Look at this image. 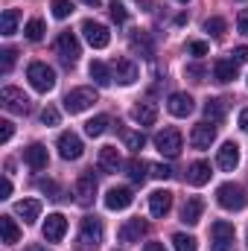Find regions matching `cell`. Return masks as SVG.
<instances>
[{"instance_id": "29", "label": "cell", "mask_w": 248, "mask_h": 251, "mask_svg": "<svg viewBox=\"0 0 248 251\" xmlns=\"http://www.w3.org/2000/svg\"><path fill=\"white\" fill-rule=\"evenodd\" d=\"M149 170H152V167H149L146 161H140V158H131V161L125 164V176H128L134 184H143L146 176H149Z\"/></svg>"}, {"instance_id": "9", "label": "cell", "mask_w": 248, "mask_h": 251, "mask_svg": "<svg viewBox=\"0 0 248 251\" xmlns=\"http://www.w3.org/2000/svg\"><path fill=\"white\" fill-rule=\"evenodd\" d=\"M82 152H85L82 137L76 131H62V137H59V155H62L64 161H79Z\"/></svg>"}, {"instance_id": "26", "label": "cell", "mask_w": 248, "mask_h": 251, "mask_svg": "<svg viewBox=\"0 0 248 251\" xmlns=\"http://www.w3.org/2000/svg\"><path fill=\"white\" fill-rule=\"evenodd\" d=\"M237 73H240V64L234 62V59H219V62L213 64V76H216V82H234Z\"/></svg>"}, {"instance_id": "7", "label": "cell", "mask_w": 248, "mask_h": 251, "mask_svg": "<svg viewBox=\"0 0 248 251\" xmlns=\"http://www.w3.org/2000/svg\"><path fill=\"white\" fill-rule=\"evenodd\" d=\"M56 53H59V59H62L67 67H73V64L79 62V56H82L79 38H76L73 32H62V35L56 38Z\"/></svg>"}, {"instance_id": "18", "label": "cell", "mask_w": 248, "mask_h": 251, "mask_svg": "<svg viewBox=\"0 0 248 251\" xmlns=\"http://www.w3.org/2000/svg\"><path fill=\"white\" fill-rule=\"evenodd\" d=\"M97 164H99V170L102 173H117L120 167H123V158H120V149L117 146H102L99 149V158H97Z\"/></svg>"}, {"instance_id": "37", "label": "cell", "mask_w": 248, "mask_h": 251, "mask_svg": "<svg viewBox=\"0 0 248 251\" xmlns=\"http://www.w3.org/2000/svg\"><path fill=\"white\" fill-rule=\"evenodd\" d=\"M50 9H53V18H59V21H64V18L73 15V3H70V0H53Z\"/></svg>"}, {"instance_id": "23", "label": "cell", "mask_w": 248, "mask_h": 251, "mask_svg": "<svg viewBox=\"0 0 248 251\" xmlns=\"http://www.w3.org/2000/svg\"><path fill=\"white\" fill-rule=\"evenodd\" d=\"M201 213H204V201L198 196H190L181 207V222L184 225H198L201 222Z\"/></svg>"}, {"instance_id": "28", "label": "cell", "mask_w": 248, "mask_h": 251, "mask_svg": "<svg viewBox=\"0 0 248 251\" xmlns=\"http://www.w3.org/2000/svg\"><path fill=\"white\" fill-rule=\"evenodd\" d=\"M88 73H91V79H94L99 88H108V85L114 82V73H111V67H108L105 62H91Z\"/></svg>"}, {"instance_id": "25", "label": "cell", "mask_w": 248, "mask_h": 251, "mask_svg": "<svg viewBox=\"0 0 248 251\" xmlns=\"http://www.w3.org/2000/svg\"><path fill=\"white\" fill-rule=\"evenodd\" d=\"M187 181H190L193 187L207 184V181H210V164H207V161H193L190 170H187Z\"/></svg>"}, {"instance_id": "12", "label": "cell", "mask_w": 248, "mask_h": 251, "mask_svg": "<svg viewBox=\"0 0 248 251\" xmlns=\"http://www.w3.org/2000/svg\"><path fill=\"white\" fill-rule=\"evenodd\" d=\"M213 140H216V126L210 123V120L193 126V131H190V143H193V149H210Z\"/></svg>"}, {"instance_id": "55", "label": "cell", "mask_w": 248, "mask_h": 251, "mask_svg": "<svg viewBox=\"0 0 248 251\" xmlns=\"http://www.w3.org/2000/svg\"><path fill=\"white\" fill-rule=\"evenodd\" d=\"M178 3H187V0H178Z\"/></svg>"}, {"instance_id": "42", "label": "cell", "mask_w": 248, "mask_h": 251, "mask_svg": "<svg viewBox=\"0 0 248 251\" xmlns=\"http://www.w3.org/2000/svg\"><path fill=\"white\" fill-rule=\"evenodd\" d=\"M41 123L44 126H59V111H56L53 105H47V108L41 111Z\"/></svg>"}, {"instance_id": "24", "label": "cell", "mask_w": 248, "mask_h": 251, "mask_svg": "<svg viewBox=\"0 0 248 251\" xmlns=\"http://www.w3.org/2000/svg\"><path fill=\"white\" fill-rule=\"evenodd\" d=\"M131 120L140 126H152L158 120V105L155 102H149V100H143V102H137L134 108H131Z\"/></svg>"}, {"instance_id": "27", "label": "cell", "mask_w": 248, "mask_h": 251, "mask_svg": "<svg viewBox=\"0 0 248 251\" xmlns=\"http://www.w3.org/2000/svg\"><path fill=\"white\" fill-rule=\"evenodd\" d=\"M225 114H228V100H225V97H213V100L204 102V117H207L210 123H219Z\"/></svg>"}, {"instance_id": "21", "label": "cell", "mask_w": 248, "mask_h": 251, "mask_svg": "<svg viewBox=\"0 0 248 251\" xmlns=\"http://www.w3.org/2000/svg\"><path fill=\"white\" fill-rule=\"evenodd\" d=\"M167 108H170V114L173 117H190L193 114V108H196V102H193V97L190 94H173L170 97V102H167Z\"/></svg>"}, {"instance_id": "32", "label": "cell", "mask_w": 248, "mask_h": 251, "mask_svg": "<svg viewBox=\"0 0 248 251\" xmlns=\"http://www.w3.org/2000/svg\"><path fill=\"white\" fill-rule=\"evenodd\" d=\"M120 137H123V143L131 149V152H140V149L146 146V134H143V131H134V128H120Z\"/></svg>"}, {"instance_id": "33", "label": "cell", "mask_w": 248, "mask_h": 251, "mask_svg": "<svg viewBox=\"0 0 248 251\" xmlns=\"http://www.w3.org/2000/svg\"><path fill=\"white\" fill-rule=\"evenodd\" d=\"M18 21H21L18 9H6V12L0 15V32H3V35H15V32H18Z\"/></svg>"}, {"instance_id": "16", "label": "cell", "mask_w": 248, "mask_h": 251, "mask_svg": "<svg viewBox=\"0 0 248 251\" xmlns=\"http://www.w3.org/2000/svg\"><path fill=\"white\" fill-rule=\"evenodd\" d=\"M24 161H26V167L29 170H47V164H50V155H47V146H41V143H32V146H26L24 149Z\"/></svg>"}, {"instance_id": "51", "label": "cell", "mask_w": 248, "mask_h": 251, "mask_svg": "<svg viewBox=\"0 0 248 251\" xmlns=\"http://www.w3.org/2000/svg\"><path fill=\"white\" fill-rule=\"evenodd\" d=\"M143 251H167V249H164V243H146Z\"/></svg>"}, {"instance_id": "38", "label": "cell", "mask_w": 248, "mask_h": 251, "mask_svg": "<svg viewBox=\"0 0 248 251\" xmlns=\"http://www.w3.org/2000/svg\"><path fill=\"white\" fill-rule=\"evenodd\" d=\"M210 237H213V240H216V237H234V225L225 222V219H219V222L210 225Z\"/></svg>"}, {"instance_id": "17", "label": "cell", "mask_w": 248, "mask_h": 251, "mask_svg": "<svg viewBox=\"0 0 248 251\" xmlns=\"http://www.w3.org/2000/svg\"><path fill=\"white\" fill-rule=\"evenodd\" d=\"M149 210H152V216L164 219V216L173 210V193H170V190H155V193H149Z\"/></svg>"}, {"instance_id": "1", "label": "cell", "mask_w": 248, "mask_h": 251, "mask_svg": "<svg viewBox=\"0 0 248 251\" xmlns=\"http://www.w3.org/2000/svg\"><path fill=\"white\" fill-rule=\"evenodd\" d=\"M26 79H29V85H32L38 94H47V91L56 88V70H53L50 64H44V62L29 64V67H26Z\"/></svg>"}, {"instance_id": "14", "label": "cell", "mask_w": 248, "mask_h": 251, "mask_svg": "<svg viewBox=\"0 0 248 251\" xmlns=\"http://www.w3.org/2000/svg\"><path fill=\"white\" fill-rule=\"evenodd\" d=\"M216 164H219L225 173H234V170L240 167V146H237L234 140L222 143V146H219V152H216Z\"/></svg>"}, {"instance_id": "50", "label": "cell", "mask_w": 248, "mask_h": 251, "mask_svg": "<svg viewBox=\"0 0 248 251\" xmlns=\"http://www.w3.org/2000/svg\"><path fill=\"white\" fill-rule=\"evenodd\" d=\"M38 190H44V193H50V196H56V184H53V181H38Z\"/></svg>"}, {"instance_id": "31", "label": "cell", "mask_w": 248, "mask_h": 251, "mask_svg": "<svg viewBox=\"0 0 248 251\" xmlns=\"http://www.w3.org/2000/svg\"><path fill=\"white\" fill-rule=\"evenodd\" d=\"M108 126H111V117H108V114H97L94 120L85 123V134H88V137H99V134L108 131Z\"/></svg>"}, {"instance_id": "3", "label": "cell", "mask_w": 248, "mask_h": 251, "mask_svg": "<svg viewBox=\"0 0 248 251\" xmlns=\"http://www.w3.org/2000/svg\"><path fill=\"white\" fill-rule=\"evenodd\" d=\"M94 102H99V97H97L94 88H73V91L64 97V111H67V114H82V111H88Z\"/></svg>"}, {"instance_id": "10", "label": "cell", "mask_w": 248, "mask_h": 251, "mask_svg": "<svg viewBox=\"0 0 248 251\" xmlns=\"http://www.w3.org/2000/svg\"><path fill=\"white\" fill-rule=\"evenodd\" d=\"M73 196H76V204H82V207H91V204H94V199H97V178H94L91 173H85V176L76 181Z\"/></svg>"}, {"instance_id": "6", "label": "cell", "mask_w": 248, "mask_h": 251, "mask_svg": "<svg viewBox=\"0 0 248 251\" xmlns=\"http://www.w3.org/2000/svg\"><path fill=\"white\" fill-rule=\"evenodd\" d=\"M155 149L164 155V158H178L181 152V131L178 128H164L155 134Z\"/></svg>"}, {"instance_id": "47", "label": "cell", "mask_w": 248, "mask_h": 251, "mask_svg": "<svg viewBox=\"0 0 248 251\" xmlns=\"http://www.w3.org/2000/svg\"><path fill=\"white\" fill-rule=\"evenodd\" d=\"M237 29H240L243 35H248V9H243V12L237 15Z\"/></svg>"}, {"instance_id": "13", "label": "cell", "mask_w": 248, "mask_h": 251, "mask_svg": "<svg viewBox=\"0 0 248 251\" xmlns=\"http://www.w3.org/2000/svg\"><path fill=\"white\" fill-rule=\"evenodd\" d=\"M128 47H131V53H140L143 59H152L155 56V41H152V35L146 29H134L128 35Z\"/></svg>"}, {"instance_id": "8", "label": "cell", "mask_w": 248, "mask_h": 251, "mask_svg": "<svg viewBox=\"0 0 248 251\" xmlns=\"http://www.w3.org/2000/svg\"><path fill=\"white\" fill-rule=\"evenodd\" d=\"M82 32H85V41H88L94 50H102V47H108V41H111L108 26H102L99 21H85V24H82Z\"/></svg>"}, {"instance_id": "22", "label": "cell", "mask_w": 248, "mask_h": 251, "mask_svg": "<svg viewBox=\"0 0 248 251\" xmlns=\"http://www.w3.org/2000/svg\"><path fill=\"white\" fill-rule=\"evenodd\" d=\"M15 213L24 219V225H32L41 216V201L38 199H21V201H15Z\"/></svg>"}, {"instance_id": "30", "label": "cell", "mask_w": 248, "mask_h": 251, "mask_svg": "<svg viewBox=\"0 0 248 251\" xmlns=\"http://www.w3.org/2000/svg\"><path fill=\"white\" fill-rule=\"evenodd\" d=\"M0 234H3V243L6 246H15L21 240V228L12 216H0Z\"/></svg>"}, {"instance_id": "15", "label": "cell", "mask_w": 248, "mask_h": 251, "mask_svg": "<svg viewBox=\"0 0 248 251\" xmlns=\"http://www.w3.org/2000/svg\"><path fill=\"white\" fill-rule=\"evenodd\" d=\"M146 231H149V222L146 219H125L123 228H120V243H140V237H146Z\"/></svg>"}, {"instance_id": "44", "label": "cell", "mask_w": 248, "mask_h": 251, "mask_svg": "<svg viewBox=\"0 0 248 251\" xmlns=\"http://www.w3.org/2000/svg\"><path fill=\"white\" fill-rule=\"evenodd\" d=\"M152 176L161 178V181H167V178H173V167H167V164H155V167H152Z\"/></svg>"}, {"instance_id": "11", "label": "cell", "mask_w": 248, "mask_h": 251, "mask_svg": "<svg viewBox=\"0 0 248 251\" xmlns=\"http://www.w3.org/2000/svg\"><path fill=\"white\" fill-rule=\"evenodd\" d=\"M41 234H44L47 243H62L64 234H67V219H64L62 213H50L44 219V225H41Z\"/></svg>"}, {"instance_id": "48", "label": "cell", "mask_w": 248, "mask_h": 251, "mask_svg": "<svg viewBox=\"0 0 248 251\" xmlns=\"http://www.w3.org/2000/svg\"><path fill=\"white\" fill-rule=\"evenodd\" d=\"M231 56H234V62H237V64H246L248 62V47H237Z\"/></svg>"}, {"instance_id": "49", "label": "cell", "mask_w": 248, "mask_h": 251, "mask_svg": "<svg viewBox=\"0 0 248 251\" xmlns=\"http://www.w3.org/2000/svg\"><path fill=\"white\" fill-rule=\"evenodd\" d=\"M12 196V181H9V176L3 178V187H0V199H9Z\"/></svg>"}, {"instance_id": "54", "label": "cell", "mask_w": 248, "mask_h": 251, "mask_svg": "<svg viewBox=\"0 0 248 251\" xmlns=\"http://www.w3.org/2000/svg\"><path fill=\"white\" fill-rule=\"evenodd\" d=\"M26 251H44V249H41V246H29Z\"/></svg>"}, {"instance_id": "36", "label": "cell", "mask_w": 248, "mask_h": 251, "mask_svg": "<svg viewBox=\"0 0 248 251\" xmlns=\"http://www.w3.org/2000/svg\"><path fill=\"white\" fill-rule=\"evenodd\" d=\"M225 29H228V24H225L222 18H207V21H204V32H210L213 38H222Z\"/></svg>"}, {"instance_id": "45", "label": "cell", "mask_w": 248, "mask_h": 251, "mask_svg": "<svg viewBox=\"0 0 248 251\" xmlns=\"http://www.w3.org/2000/svg\"><path fill=\"white\" fill-rule=\"evenodd\" d=\"M12 131H15V126L9 123V120H0V143H9L12 140Z\"/></svg>"}, {"instance_id": "19", "label": "cell", "mask_w": 248, "mask_h": 251, "mask_svg": "<svg viewBox=\"0 0 248 251\" xmlns=\"http://www.w3.org/2000/svg\"><path fill=\"white\" fill-rule=\"evenodd\" d=\"M111 73H114V79L120 85H131L137 79V64L131 62V59H114L111 62Z\"/></svg>"}, {"instance_id": "53", "label": "cell", "mask_w": 248, "mask_h": 251, "mask_svg": "<svg viewBox=\"0 0 248 251\" xmlns=\"http://www.w3.org/2000/svg\"><path fill=\"white\" fill-rule=\"evenodd\" d=\"M88 6H102V0H85Z\"/></svg>"}, {"instance_id": "35", "label": "cell", "mask_w": 248, "mask_h": 251, "mask_svg": "<svg viewBox=\"0 0 248 251\" xmlns=\"http://www.w3.org/2000/svg\"><path fill=\"white\" fill-rule=\"evenodd\" d=\"M173 249L175 251H198V243H196V237H190V234H175V237H173Z\"/></svg>"}, {"instance_id": "4", "label": "cell", "mask_w": 248, "mask_h": 251, "mask_svg": "<svg viewBox=\"0 0 248 251\" xmlns=\"http://www.w3.org/2000/svg\"><path fill=\"white\" fill-rule=\"evenodd\" d=\"M216 201H219V207H225V210H243L248 204V196L246 190L240 187V184H219L216 187Z\"/></svg>"}, {"instance_id": "46", "label": "cell", "mask_w": 248, "mask_h": 251, "mask_svg": "<svg viewBox=\"0 0 248 251\" xmlns=\"http://www.w3.org/2000/svg\"><path fill=\"white\" fill-rule=\"evenodd\" d=\"M187 50H190L193 56H207V44H204V41H190Z\"/></svg>"}, {"instance_id": "39", "label": "cell", "mask_w": 248, "mask_h": 251, "mask_svg": "<svg viewBox=\"0 0 248 251\" xmlns=\"http://www.w3.org/2000/svg\"><path fill=\"white\" fill-rule=\"evenodd\" d=\"M15 59H18V50H15V47L0 50V70H3V73H9V70H12V64H15Z\"/></svg>"}, {"instance_id": "5", "label": "cell", "mask_w": 248, "mask_h": 251, "mask_svg": "<svg viewBox=\"0 0 248 251\" xmlns=\"http://www.w3.org/2000/svg\"><path fill=\"white\" fill-rule=\"evenodd\" d=\"M0 102H3V108L12 111V114H29V111H32L29 97H26L21 88H12V85H6V88L0 91Z\"/></svg>"}, {"instance_id": "40", "label": "cell", "mask_w": 248, "mask_h": 251, "mask_svg": "<svg viewBox=\"0 0 248 251\" xmlns=\"http://www.w3.org/2000/svg\"><path fill=\"white\" fill-rule=\"evenodd\" d=\"M210 251H234V237H216L210 243Z\"/></svg>"}, {"instance_id": "2", "label": "cell", "mask_w": 248, "mask_h": 251, "mask_svg": "<svg viewBox=\"0 0 248 251\" xmlns=\"http://www.w3.org/2000/svg\"><path fill=\"white\" fill-rule=\"evenodd\" d=\"M99 246H102V222L97 216H85L79 225V249L97 251Z\"/></svg>"}, {"instance_id": "41", "label": "cell", "mask_w": 248, "mask_h": 251, "mask_svg": "<svg viewBox=\"0 0 248 251\" xmlns=\"http://www.w3.org/2000/svg\"><path fill=\"white\" fill-rule=\"evenodd\" d=\"M125 18H128L125 6H123V3H117V0H114V3H111V21H114V24H125Z\"/></svg>"}, {"instance_id": "20", "label": "cell", "mask_w": 248, "mask_h": 251, "mask_svg": "<svg viewBox=\"0 0 248 251\" xmlns=\"http://www.w3.org/2000/svg\"><path fill=\"white\" fill-rule=\"evenodd\" d=\"M131 201H134V196H131L128 187H111L105 193V207L108 210H125Z\"/></svg>"}, {"instance_id": "52", "label": "cell", "mask_w": 248, "mask_h": 251, "mask_svg": "<svg viewBox=\"0 0 248 251\" xmlns=\"http://www.w3.org/2000/svg\"><path fill=\"white\" fill-rule=\"evenodd\" d=\"M240 128H243V131H248V108L240 114Z\"/></svg>"}, {"instance_id": "34", "label": "cell", "mask_w": 248, "mask_h": 251, "mask_svg": "<svg viewBox=\"0 0 248 251\" xmlns=\"http://www.w3.org/2000/svg\"><path fill=\"white\" fill-rule=\"evenodd\" d=\"M44 32H47V26H44V21H41V18H32V21H26V26H24V35H26V41H41V38H44Z\"/></svg>"}, {"instance_id": "43", "label": "cell", "mask_w": 248, "mask_h": 251, "mask_svg": "<svg viewBox=\"0 0 248 251\" xmlns=\"http://www.w3.org/2000/svg\"><path fill=\"white\" fill-rule=\"evenodd\" d=\"M187 76H190L193 82H204V76H207V70H204L201 64H187Z\"/></svg>"}]
</instances>
